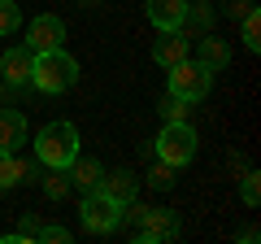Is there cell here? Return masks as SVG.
<instances>
[{"instance_id": "cell-1", "label": "cell", "mask_w": 261, "mask_h": 244, "mask_svg": "<svg viewBox=\"0 0 261 244\" xmlns=\"http://www.w3.org/2000/svg\"><path fill=\"white\" fill-rule=\"evenodd\" d=\"M31 83L39 92H70L79 83V61L65 48H48V53H35L31 61Z\"/></svg>"}, {"instance_id": "cell-2", "label": "cell", "mask_w": 261, "mask_h": 244, "mask_svg": "<svg viewBox=\"0 0 261 244\" xmlns=\"http://www.w3.org/2000/svg\"><path fill=\"white\" fill-rule=\"evenodd\" d=\"M35 157L44 161V166H57V170L70 166V161L79 157V131H74V122H48L44 131L35 135Z\"/></svg>"}, {"instance_id": "cell-3", "label": "cell", "mask_w": 261, "mask_h": 244, "mask_svg": "<svg viewBox=\"0 0 261 244\" xmlns=\"http://www.w3.org/2000/svg\"><path fill=\"white\" fill-rule=\"evenodd\" d=\"M196 131H192V122H166L161 127V135H157V157L161 161H170V166H187V161L196 157Z\"/></svg>"}, {"instance_id": "cell-4", "label": "cell", "mask_w": 261, "mask_h": 244, "mask_svg": "<svg viewBox=\"0 0 261 244\" xmlns=\"http://www.w3.org/2000/svg\"><path fill=\"white\" fill-rule=\"evenodd\" d=\"M209 87H214V75H209L200 61H178V66H170V92L183 96V101H205Z\"/></svg>"}, {"instance_id": "cell-5", "label": "cell", "mask_w": 261, "mask_h": 244, "mask_svg": "<svg viewBox=\"0 0 261 244\" xmlns=\"http://www.w3.org/2000/svg\"><path fill=\"white\" fill-rule=\"evenodd\" d=\"M118 223H122V201H113L105 188L83 192V227H87V231L105 235V231H113Z\"/></svg>"}, {"instance_id": "cell-6", "label": "cell", "mask_w": 261, "mask_h": 244, "mask_svg": "<svg viewBox=\"0 0 261 244\" xmlns=\"http://www.w3.org/2000/svg\"><path fill=\"white\" fill-rule=\"evenodd\" d=\"M61 39H65V22L53 18V13H39V18L31 22L27 48H31V53H48V48H61Z\"/></svg>"}, {"instance_id": "cell-7", "label": "cell", "mask_w": 261, "mask_h": 244, "mask_svg": "<svg viewBox=\"0 0 261 244\" xmlns=\"http://www.w3.org/2000/svg\"><path fill=\"white\" fill-rule=\"evenodd\" d=\"M31 61H35L31 48H9V53L0 57V75H5V83H9V87H27L31 83Z\"/></svg>"}, {"instance_id": "cell-8", "label": "cell", "mask_w": 261, "mask_h": 244, "mask_svg": "<svg viewBox=\"0 0 261 244\" xmlns=\"http://www.w3.org/2000/svg\"><path fill=\"white\" fill-rule=\"evenodd\" d=\"M183 57H187V35H183V31H157V44H152V61L170 70V66H178Z\"/></svg>"}, {"instance_id": "cell-9", "label": "cell", "mask_w": 261, "mask_h": 244, "mask_svg": "<svg viewBox=\"0 0 261 244\" xmlns=\"http://www.w3.org/2000/svg\"><path fill=\"white\" fill-rule=\"evenodd\" d=\"M148 22L157 31H178L183 27V13H187V0H148Z\"/></svg>"}, {"instance_id": "cell-10", "label": "cell", "mask_w": 261, "mask_h": 244, "mask_svg": "<svg viewBox=\"0 0 261 244\" xmlns=\"http://www.w3.org/2000/svg\"><path fill=\"white\" fill-rule=\"evenodd\" d=\"M65 175H70V188L96 192V188H100V179H105V166H100V161H87V157H74L70 166H65Z\"/></svg>"}, {"instance_id": "cell-11", "label": "cell", "mask_w": 261, "mask_h": 244, "mask_svg": "<svg viewBox=\"0 0 261 244\" xmlns=\"http://www.w3.org/2000/svg\"><path fill=\"white\" fill-rule=\"evenodd\" d=\"M22 144H27V118L18 109H0V149L18 153Z\"/></svg>"}, {"instance_id": "cell-12", "label": "cell", "mask_w": 261, "mask_h": 244, "mask_svg": "<svg viewBox=\"0 0 261 244\" xmlns=\"http://www.w3.org/2000/svg\"><path fill=\"white\" fill-rule=\"evenodd\" d=\"M170 235H178V218L170 209H148L140 223V240H170Z\"/></svg>"}, {"instance_id": "cell-13", "label": "cell", "mask_w": 261, "mask_h": 244, "mask_svg": "<svg viewBox=\"0 0 261 244\" xmlns=\"http://www.w3.org/2000/svg\"><path fill=\"white\" fill-rule=\"evenodd\" d=\"M226 61H231V48H226V39H218V35H205V39H200V66H205L209 75L226 70Z\"/></svg>"}, {"instance_id": "cell-14", "label": "cell", "mask_w": 261, "mask_h": 244, "mask_svg": "<svg viewBox=\"0 0 261 244\" xmlns=\"http://www.w3.org/2000/svg\"><path fill=\"white\" fill-rule=\"evenodd\" d=\"M100 188L109 192L113 201H122V205H126V201H135V179H130V170H113V175H105Z\"/></svg>"}, {"instance_id": "cell-15", "label": "cell", "mask_w": 261, "mask_h": 244, "mask_svg": "<svg viewBox=\"0 0 261 244\" xmlns=\"http://www.w3.org/2000/svg\"><path fill=\"white\" fill-rule=\"evenodd\" d=\"M22 179H31V170L22 166V161L13 157V153H5V149H0V192H9V188H18Z\"/></svg>"}, {"instance_id": "cell-16", "label": "cell", "mask_w": 261, "mask_h": 244, "mask_svg": "<svg viewBox=\"0 0 261 244\" xmlns=\"http://www.w3.org/2000/svg\"><path fill=\"white\" fill-rule=\"evenodd\" d=\"M48 170H53V175L44 179V197H48V201H61L65 192H70V175H65V170H57V166H48Z\"/></svg>"}, {"instance_id": "cell-17", "label": "cell", "mask_w": 261, "mask_h": 244, "mask_svg": "<svg viewBox=\"0 0 261 244\" xmlns=\"http://www.w3.org/2000/svg\"><path fill=\"white\" fill-rule=\"evenodd\" d=\"M22 27V9L18 0H0V35H13Z\"/></svg>"}, {"instance_id": "cell-18", "label": "cell", "mask_w": 261, "mask_h": 244, "mask_svg": "<svg viewBox=\"0 0 261 244\" xmlns=\"http://www.w3.org/2000/svg\"><path fill=\"white\" fill-rule=\"evenodd\" d=\"M187 105H192V101H183V96L170 92L166 101H161V118H166V122H187V113H192Z\"/></svg>"}, {"instance_id": "cell-19", "label": "cell", "mask_w": 261, "mask_h": 244, "mask_svg": "<svg viewBox=\"0 0 261 244\" xmlns=\"http://www.w3.org/2000/svg\"><path fill=\"white\" fill-rule=\"evenodd\" d=\"M244 48H248V53L261 48V18H257V9L244 13Z\"/></svg>"}, {"instance_id": "cell-20", "label": "cell", "mask_w": 261, "mask_h": 244, "mask_svg": "<svg viewBox=\"0 0 261 244\" xmlns=\"http://www.w3.org/2000/svg\"><path fill=\"white\" fill-rule=\"evenodd\" d=\"M148 183H152V188H161V192L174 188V166H170V161H157V166L148 170Z\"/></svg>"}, {"instance_id": "cell-21", "label": "cell", "mask_w": 261, "mask_h": 244, "mask_svg": "<svg viewBox=\"0 0 261 244\" xmlns=\"http://www.w3.org/2000/svg\"><path fill=\"white\" fill-rule=\"evenodd\" d=\"M257 170H248V175H244V183H240V197H244V205H257L261 201V183H257Z\"/></svg>"}, {"instance_id": "cell-22", "label": "cell", "mask_w": 261, "mask_h": 244, "mask_svg": "<svg viewBox=\"0 0 261 244\" xmlns=\"http://www.w3.org/2000/svg\"><path fill=\"white\" fill-rule=\"evenodd\" d=\"M183 22H192L196 31H209V22H214V13H209L205 5H187V13H183Z\"/></svg>"}, {"instance_id": "cell-23", "label": "cell", "mask_w": 261, "mask_h": 244, "mask_svg": "<svg viewBox=\"0 0 261 244\" xmlns=\"http://www.w3.org/2000/svg\"><path fill=\"white\" fill-rule=\"evenodd\" d=\"M35 240H44V244H65V240H70V231H65V227H39Z\"/></svg>"}, {"instance_id": "cell-24", "label": "cell", "mask_w": 261, "mask_h": 244, "mask_svg": "<svg viewBox=\"0 0 261 244\" xmlns=\"http://www.w3.org/2000/svg\"><path fill=\"white\" fill-rule=\"evenodd\" d=\"M226 13H231V18H244V13H252V5L248 0H235V5H226Z\"/></svg>"}, {"instance_id": "cell-25", "label": "cell", "mask_w": 261, "mask_h": 244, "mask_svg": "<svg viewBox=\"0 0 261 244\" xmlns=\"http://www.w3.org/2000/svg\"><path fill=\"white\" fill-rule=\"evenodd\" d=\"M83 5H96V0H83Z\"/></svg>"}]
</instances>
